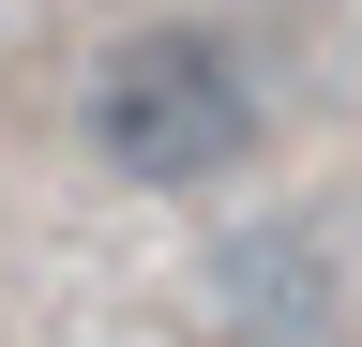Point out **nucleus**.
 Instances as JSON below:
<instances>
[{"label": "nucleus", "instance_id": "f257e3e1", "mask_svg": "<svg viewBox=\"0 0 362 347\" xmlns=\"http://www.w3.org/2000/svg\"><path fill=\"white\" fill-rule=\"evenodd\" d=\"M257 76L226 30H121L106 61H90V151H106V182H151V196H197L226 166L257 151Z\"/></svg>", "mask_w": 362, "mask_h": 347}, {"label": "nucleus", "instance_id": "f03ea898", "mask_svg": "<svg viewBox=\"0 0 362 347\" xmlns=\"http://www.w3.org/2000/svg\"><path fill=\"white\" fill-rule=\"evenodd\" d=\"M332 317H347V272H332V242L302 227H242L211 257V332L226 347H332Z\"/></svg>", "mask_w": 362, "mask_h": 347}]
</instances>
